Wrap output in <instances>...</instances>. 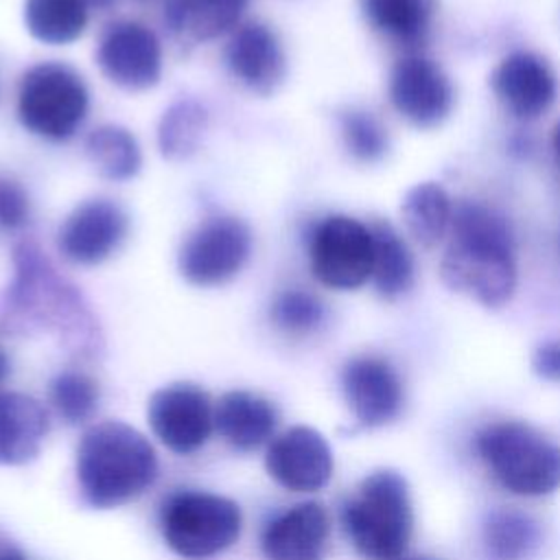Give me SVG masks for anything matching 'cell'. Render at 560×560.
<instances>
[{
    "mask_svg": "<svg viewBox=\"0 0 560 560\" xmlns=\"http://www.w3.org/2000/svg\"><path fill=\"white\" fill-rule=\"evenodd\" d=\"M536 542L534 523L510 510L494 512L486 523V545L497 560H521Z\"/></svg>",
    "mask_w": 560,
    "mask_h": 560,
    "instance_id": "obj_29",
    "label": "cell"
},
{
    "mask_svg": "<svg viewBox=\"0 0 560 560\" xmlns=\"http://www.w3.org/2000/svg\"><path fill=\"white\" fill-rule=\"evenodd\" d=\"M90 109V92L83 77L61 63L31 66L18 85V120L39 138L61 142L72 138Z\"/></svg>",
    "mask_w": 560,
    "mask_h": 560,
    "instance_id": "obj_6",
    "label": "cell"
},
{
    "mask_svg": "<svg viewBox=\"0 0 560 560\" xmlns=\"http://www.w3.org/2000/svg\"><path fill=\"white\" fill-rule=\"evenodd\" d=\"M252 254L249 228L228 214L201 221L182 243L177 267L195 287H219L245 267Z\"/></svg>",
    "mask_w": 560,
    "mask_h": 560,
    "instance_id": "obj_8",
    "label": "cell"
},
{
    "mask_svg": "<svg viewBox=\"0 0 560 560\" xmlns=\"http://www.w3.org/2000/svg\"><path fill=\"white\" fill-rule=\"evenodd\" d=\"M374 238V265L372 280L383 298H398L413 282V258L400 234L385 221H376L372 228Z\"/></svg>",
    "mask_w": 560,
    "mask_h": 560,
    "instance_id": "obj_26",
    "label": "cell"
},
{
    "mask_svg": "<svg viewBox=\"0 0 560 560\" xmlns=\"http://www.w3.org/2000/svg\"><path fill=\"white\" fill-rule=\"evenodd\" d=\"M9 370H11L9 357H7V352L0 348V385H2V383H4V378L9 376Z\"/></svg>",
    "mask_w": 560,
    "mask_h": 560,
    "instance_id": "obj_34",
    "label": "cell"
},
{
    "mask_svg": "<svg viewBox=\"0 0 560 560\" xmlns=\"http://www.w3.org/2000/svg\"><path fill=\"white\" fill-rule=\"evenodd\" d=\"M249 0H168L164 22L173 33L208 42L236 26Z\"/></svg>",
    "mask_w": 560,
    "mask_h": 560,
    "instance_id": "obj_21",
    "label": "cell"
},
{
    "mask_svg": "<svg viewBox=\"0 0 560 560\" xmlns=\"http://www.w3.org/2000/svg\"><path fill=\"white\" fill-rule=\"evenodd\" d=\"M155 438L177 455L199 451L214 429V405L195 383H173L151 394L147 405Z\"/></svg>",
    "mask_w": 560,
    "mask_h": 560,
    "instance_id": "obj_10",
    "label": "cell"
},
{
    "mask_svg": "<svg viewBox=\"0 0 560 560\" xmlns=\"http://www.w3.org/2000/svg\"><path fill=\"white\" fill-rule=\"evenodd\" d=\"M31 219V199L22 184L0 175V230H20Z\"/></svg>",
    "mask_w": 560,
    "mask_h": 560,
    "instance_id": "obj_32",
    "label": "cell"
},
{
    "mask_svg": "<svg viewBox=\"0 0 560 560\" xmlns=\"http://www.w3.org/2000/svg\"><path fill=\"white\" fill-rule=\"evenodd\" d=\"M330 523L322 503L304 501L278 514L262 529L267 560H322Z\"/></svg>",
    "mask_w": 560,
    "mask_h": 560,
    "instance_id": "obj_18",
    "label": "cell"
},
{
    "mask_svg": "<svg viewBox=\"0 0 560 560\" xmlns=\"http://www.w3.org/2000/svg\"><path fill=\"white\" fill-rule=\"evenodd\" d=\"M361 9L370 26L385 37L418 46L431 31L438 0H361Z\"/></svg>",
    "mask_w": 560,
    "mask_h": 560,
    "instance_id": "obj_22",
    "label": "cell"
},
{
    "mask_svg": "<svg viewBox=\"0 0 560 560\" xmlns=\"http://www.w3.org/2000/svg\"><path fill=\"white\" fill-rule=\"evenodd\" d=\"M343 144L359 162H376L387 151V133L381 122L363 109H346L339 116Z\"/></svg>",
    "mask_w": 560,
    "mask_h": 560,
    "instance_id": "obj_31",
    "label": "cell"
},
{
    "mask_svg": "<svg viewBox=\"0 0 560 560\" xmlns=\"http://www.w3.org/2000/svg\"><path fill=\"white\" fill-rule=\"evenodd\" d=\"M278 411L267 398L234 389L214 405V427L219 435L236 451H254L262 446L276 431Z\"/></svg>",
    "mask_w": 560,
    "mask_h": 560,
    "instance_id": "obj_20",
    "label": "cell"
},
{
    "mask_svg": "<svg viewBox=\"0 0 560 560\" xmlns=\"http://www.w3.org/2000/svg\"><path fill=\"white\" fill-rule=\"evenodd\" d=\"M497 101L518 120H534L545 114L558 94L551 66L536 52L516 50L503 57L490 74Z\"/></svg>",
    "mask_w": 560,
    "mask_h": 560,
    "instance_id": "obj_15",
    "label": "cell"
},
{
    "mask_svg": "<svg viewBox=\"0 0 560 560\" xmlns=\"http://www.w3.org/2000/svg\"><path fill=\"white\" fill-rule=\"evenodd\" d=\"M225 63L234 79L260 96L276 92L287 74L282 44L262 22H247L234 31L225 48Z\"/></svg>",
    "mask_w": 560,
    "mask_h": 560,
    "instance_id": "obj_17",
    "label": "cell"
},
{
    "mask_svg": "<svg viewBox=\"0 0 560 560\" xmlns=\"http://www.w3.org/2000/svg\"><path fill=\"white\" fill-rule=\"evenodd\" d=\"M440 278L451 291L466 293L483 306H503L516 289L514 238L508 223L481 203H457Z\"/></svg>",
    "mask_w": 560,
    "mask_h": 560,
    "instance_id": "obj_2",
    "label": "cell"
},
{
    "mask_svg": "<svg viewBox=\"0 0 560 560\" xmlns=\"http://www.w3.org/2000/svg\"><path fill=\"white\" fill-rule=\"evenodd\" d=\"M308 260L313 276L322 284L339 291L359 289L372 278V230L346 214L326 217L311 234Z\"/></svg>",
    "mask_w": 560,
    "mask_h": 560,
    "instance_id": "obj_9",
    "label": "cell"
},
{
    "mask_svg": "<svg viewBox=\"0 0 560 560\" xmlns=\"http://www.w3.org/2000/svg\"><path fill=\"white\" fill-rule=\"evenodd\" d=\"M50 405L66 424H83L98 407V383L79 370L59 372L48 387Z\"/></svg>",
    "mask_w": 560,
    "mask_h": 560,
    "instance_id": "obj_28",
    "label": "cell"
},
{
    "mask_svg": "<svg viewBox=\"0 0 560 560\" xmlns=\"http://www.w3.org/2000/svg\"><path fill=\"white\" fill-rule=\"evenodd\" d=\"M389 101L416 127H435L453 109V85L444 70L427 57L407 55L389 72Z\"/></svg>",
    "mask_w": 560,
    "mask_h": 560,
    "instance_id": "obj_13",
    "label": "cell"
},
{
    "mask_svg": "<svg viewBox=\"0 0 560 560\" xmlns=\"http://www.w3.org/2000/svg\"><path fill=\"white\" fill-rule=\"evenodd\" d=\"M534 372L547 381H560V341L540 346L532 359Z\"/></svg>",
    "mask_w": 560,
    "mask_h": 560,
    "instance_id": "obj_33",
    "label": "cell"
},
{
    "mask_svg": "<svg viewBox=\"0 0 560 560\" xmlns=\"http://www.w3.org/2000/svg\"><path fill=\"white\" fill-rule=\"evenodd\" d=\"M341 387L352 416L363 427H381L400 411L402 383L381 357L363 354L350 359L341 372Z\"/></svg>",
    "mask_w": 560,
    "mask_h": 560,
    "instance_id": "obj_16",
    "label": "cell"
},
{
    "mask_svg": "<svg viewBox=\"0 0 560 560\" xmlns=\"http://www.w3.org/2000/svg\"><path fill=\"white\" fill-rule=\"evenodd\" d=\"M477 451L499 483L523 497L560 488V446L525 422H497L477 435Z\"/></svg>",
    "mask_w": 560,
    "mask_h": 560,
    "instance_id": "obj_5",
    "label": "cell"
},
{
    "mask_svg": "<svg viewBox=\"0 0 560 560\" xmlns=\"http://www.w3.org/2000/svg\"><path fill=\"white\" fill-rule=\"evenodd\" d=\"M55 332L66 348L92 354L98 348V326L81 298L33 241L13 247V280L0 295V332Z\"/></svg>",
    "mask_w": 560,
    "mask_h": 560,
    "instance_id": "obj_1",
    "label": "cell"
},
{
    "mask_svg": "<svg viewBox=\"0 0 560 560\" xmlns=\"http://www.w3.org/2000/svg\"><path fill=\"white\" fill-rule=\"evenodd\" d=\"M158 477V455L133 427L107 420L92 424L77 446V481L83 499L109 510L138 499Z\"/></svg>",
    "mask_w": 560,
    "mask_h": 560,
    "instance_id": "obj_3",
    "label": "cell"
},
{
    "mask_svg": "<svg viewBox=\"0 0 560 560\" xmlns=\"http://www.w3.org/2000/svg\"><path fill=\"white\" fill-rule=\"evenodd\" d=\"M343 527L354 549L370 560L405 556L413 527L405 479L394 470L368 475L359 492L343 505Z\"/></svg>",
    "mask_w": 560,
    "mask_h": 560,
    "instance_id": "obj_4",
    "label": "cell"
},
{
    "mask_svg": "<svg viewBox=\"0 0 560 560\" xmlns=\"http://www.w3.org/2000/svg\"><path fill=\"white\" fill-rule=\"evenodd\" d=\"M553 147H556L558 158H560V122L556 125V131H553Z\"/></svg>",
    "mask_w": 560,
    "mask_h": 560,
    "instance_id": "obj_37",
    "label": "cell"
},
{
    "mask_svg": "<svg viewBox=\"0 0 560 560\" xmlns=\"http://www.w3.org/2000/svg\"><path fill=\"white\" fill-rule=\"evenodd\" d=\"M129 232L127 212L105 197L79 203L57 232L61 256L74 265H98L107 260Z\"/></svg>",
    "mask_w": 560,
    "mask_h": 560,
    "instance_id": "obj_12",
    "label": "cell"
},
{
    "mask_svg": "<svg viewBox=\"0 0 560 560\" xmlns=\"http://www.w3.org/2000/svg\"><path fill=\"white\" fill-rule=\"evenodd\" d=\"M400 217L407 232L420 245L433 247L451 232L453 203L440 184L422 182L402 197Z\"/></svg>",
    "mask_w": 560,
    "mask_h": 560,
    "instance_id": "obj_23",
    "label": "cell"
},
{
    "mask_svg": "<svg viewBox=\"0 0 560 560\" xmlns=\"http://www.w3.org/2000/svg\"><path fill=\"white\" fill-rule=\"evenodd\" d=\"M88 7V0H24V26L42 44L66 46L83 35Z\"/></svg>",
    "mask_w": 560,
    "mask_h": 560,
    "instance_id": "obj_24",
    "label": "cell"
},
{
    "mask_svg": "<svg viewBox=\"0 0 560 560\" xmlns=\"http://www.w3.org/2000/svg\"><path fill=\"white\" fill-rule=\"evenodd\" d=\"M265 468L287 490L315 492L330 481L332 451L319 431L298 424L269 444Z\"/></svg>",
    "mask_w": 560,
    "mask_h": 560,
    "instance_id": "obj_14",
    "label": "cell"
},
{
    "mask_svg": "<svg viewBox=\"0 0 560 560\" xmlns=\"http://www.w3.org/2000/svg\"><path fill=\"white\" fill-rule=\"evenodd\" d=\"M208 127V112L195 98L175 101L160 118L158 147L168 160H184L199 149Z\"/></svg>",
    "mask_w": 560,
    "mask_h": 560,
    "instance_id": "obj_27",
    "label": "cell"
},
{
    "mask_svg": "<svg viewBox=\"0 0 560 560\" xmlns=\"http://www.w3.org/2000/svg\"><path fill=\"white\" fill-rule=\"evenodd\" d=\"M0 560H24L11 545L0 547Z\"/></svg>",
    "mask_w": 560,
    "mask_h": 560,
    "instance_id": "obj_35",
    "label": "cell"
},
{
    "mask_svg": "<svg viewBox=\"0 0 560 560\" xmlns=\"http://www.w3.org/2000/svg\"><path fill=\"white\" fill-rule=\"evenodd\" d=\"M96 63L118 88L131 92L149 90L162 74V46L149 26L133 20H118L101 35Z\"/></svg>",
    "mask_w": 560,
    "mask_h": 560,
    "instance_id": "obj_11",
    "label": "cell"
},
{
    "mask_svg": "<svg viewBox=\"0 0 560 560\" xmlns=\"http://www.w3.org/2000/svg\"><path fill=\"white\" fill-rule=\"evenodd\" d=\"M398 560H433V558H424V556H400Z\"/></svg>",
    "mask_w": 560,
    "mask_h": 560,
    "instance_id": "obj_38",
    "label": "cell"
},
{
    "mask_svg": "<svg viewBox=\"0 0 560 560\" xmlns=\"http://www.w3.org/2000/svg\"><path fill=\"white\" fill-rule=\"evenodd\" d=\"M241 508L203 490L173 492L160 510V529L179 558L208 560L223 553L241 536Z\"/></svg>",
    "mask_w": 560,
    "mask_h": 560,
    "instance_id": "obj_7",
    "label": "cell"
},
{
    "mask_svg": "<svg viewBox=\"0 0 560 560\" xmlns=\"http://www.w3.org/2000/svg\"><path fill=\"white\" fill-rule=\"evenodd\" d=\"M48 427V413L33 396L0 392V464L20 466L35 459Z\"/></svg>",
    "mask_w": 560,
    "mask_h": 560,
    "instance_id": "obj_19",
    "label": "cell"
},
{
    "mask_svg": "<svg viewBox=\"0 0 560 560\" xmlns=\"http://www.w3.org/2000/svg\"><path fill=\"white\" fill-rule=\"evenodd\" d=\"M83 147L90 164L109 182H127L136 177L142 166L138 140L120 125H101L92 129Z\"/></svg>",
    "mask_w": 560,
    "mask_h": 560,
    "instance_id": "obj_25",
    "label": "cell"
},
{
    "mask_svg": "<svg viewBox=\"0 0 560 560\" xmlns=\"http://www.w3.org/2000/svg\"><path fill=\"white\" fill-rule=\"evenodd\" d=\"M324 317L322 300L304 289H287L271 304V322L289 335H308L322 326Z\"/></svg>",
    "mask_w": 560,
    "mask_h": 560,
    "instance_id": "obj_30",
    "label": "cell"
},
{
    "mask_svg": "<svg viewBox=\"0 0 560 560\" xmlns=\"http://www.w3.org/2000/svg\"><path fill=\"white\" fill-rule=\"evenodd\" d=\"M116 0H88V4L90 7H96V9H107V7H112Z\"/></svg>",
    "mask_w": 560,
    "mask_h": 560,
    "instance_id": "obj_36",
    "label": "cell"
}]
</instances>
